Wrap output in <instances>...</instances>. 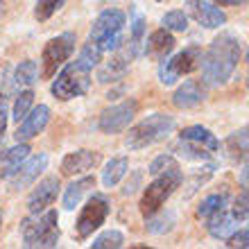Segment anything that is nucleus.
<instances>
[{
	"label": "nucleus",
	"instance_id": "1",
	"mask_svg": "<svg viewBox=\"0 0 249 249\" xmlns=\"http://www.w3.org/2000/svg\"><path fill=\"white\" fill-rule=\"evenodd\" d=\"M240 59V39L231 32H222L211 41L206 53H202V79L206 86H222L233 75Z\"/></svg>",
	"mask_w": 249,
	"mask_h": 249
},
{
	"label": "nucleus",
	"instance_id": "2",
	"mask_svg": "<svg viewBox=\"0 0 249 249\" xmlns=\"http://www.w3.org/2000/svg\"><path fill=\"white\" fill-rule=\"evenodd\" d=\"M23 247H57L61 238L59 231V213L46 209L43 213H32V217L23 220L20 224Z\"/></svg>",
	"mask_w": 249,
	"mask_h": 249
},
{
	"label": "nucleus",
	"instance_id": "3",
	"mask_svg": "<svg viewBox=\"0 0 249 249\" xmlns=\"http://www.w3.org/2000/svg\"><path fill=\"white\" fill-rule=\"evenodd\" d=\"M175 129V118L168 113H152L147 118H143L138 124L129 127L124 145L129 150H143L154 143H161L172 134Z\"/></svg>",
	"mask_w": 249,
	"mask_h": 249
},
{
	"label": "nucleus",
	"instance_id": "4",
	"mask_svg": "<svg viewBox=\"0 0 249 249\" xmlns=\"http://www.w3.org/2000/svg\"><path fill=\"white\" fill-rule=\"evenodd\" d=\"M181 181H184V175H181V170H179V165H175V168H170V170L157 175L154 181L147 184L145 190H143V197H141V204H138L141 215L150 217V215H154L157 211L163 209V204L168 202L172 193L181 186Z\"/></svg>",
	"mask_w": 249,
	"mask_h": 249
},
{
	"label": "nucleus",
	"instance_id": "5",
	"mask_svg": "<svg viewBox=\"0 0 249 249\" xmlns=\"http://www.w3.org/2000/svg\"><path fill=\"white\" fill-rule=\"evenodd\" d=\"M127 23V16L120 9H105L98 18L93 20L89 41L102 50V53H113L124 43L123 30Z\"/></svg>",
	"mask_w": 249,
	"mask_h": 249
},
{
	"label": "nucleus",
	"instance_id": "6",
	"mask_svg": "<svg viewBox=\"0 0 249 249\" xmlns=\"http://www.w3.org/2000/svg\"><path fill=\"white\" fill-rule=\"evenodd\" d=\"M89 86H91V71L75 59L57 72V79H53L50 91L59 102H68V100L82 98L89 91Z\"/></svg>",
	"mask_w": 249,
	"mask_h": 249
},
{
	"label": "nucleus",
	"instance_id": "7",
	"mask_svg": "<svg viewBox=\"0 0 249 249\" xmlns=\"http://www.w3.org/2000/svg\"><path fill=\"white\" fill-rule=\"evenodd\" d=\"M202 64V48L188 46L175 57H165L159 61V82L163 86H172L179 77L195 72Z\"/></svg>",
	"mask_w": 249,
	"mask_h": 249
},
{
	"label": "nucleus",
	"instance_id": "8",
	"mask_svg": "<svg viewBox=\"0 0 249 249\" xmlns=\"http://www.w3.org/2000/svg\"><path fill=\"white\" fill-rule=\"evenodd\" d=\"M75 43H77V36L72 32H64L48 41L46 46H43V53H41V77L43 79L54 77L57 68L64 66L72 57Z\"/></svg>",
	"mask_w": 249,
	"mask_h": 249
},
{
	"label": "nucleus",
	"instance_id": "9",
	"mask_svg": "<svg viewBox=\"0 0 249 249\" xmlns=\"http://www.w3.org/2000/svg\"><path fill=\"white\" fill-rule=\"evenodd\" d=\"M107 215H109V199H107V195L93 193L86 199V204L82 206V211H79V215H77L75 229H77L79 240H86L89 236H93V231H98L105 224Z\"/></svg>",
	"mask_w": 249,
	"mask_h": 249
},
{
	"label": "nucleus",
	"instance_id": "10",
	"mask_svg": "<svg viewBox=\"0 0 249 249\" xmlns=\"http://www.w3.org/2000/svg\"><path fill=\"white\" fill-rule=\"evenodd\" d=\"M136 111H138L136 100L134 98L123 100V102L109 107V109H105V111L100 113L98 129L102 131V134H120V131H124L131 124Z\"/></svg>",
	"mask_w": 249,
	"mask_h": 249
},
{
	"label": "nucleus",
	"instance_id": "11",
	"mask_svg": "<svg viewBox=\"0 0 249 249\" xmlns=\"http://www.w3.org/2000/svg\"><path fill=\"white\" fill-rule=\"evenodd\" d=\"M48 165V154H34L27 157L23 163L18 165V170L9 177V190L12 193H20V190L30 188V186L39 179V175L46 170Z\"/></svg>",
	"mask_w": 249,
	"mask_h": 249
},
{
	"label": "nucleus",
	"instance_id": "12",
	"mask_svg": "<svg viewBox=\"0 0 249 249\" xmlns=\"http://www.w3.org/2000/svg\"><path fill=\"white\" fill-rule=\"evenodd\" d=\"M186 9L206 30H215L227 23V14L215 2H209V0H186Z\"/></svg>",
	"mask_w": 249,
	"mask_h": 249
},
{
	"label": "nucleus",
	"instance_id": "13",
	"mask_svg": "<svg viewBox=\"0 0 249 249\" xmlns=\"http://www.w3.org/2000/svg\"><path fill=\"white\" fill-rule=\"evenodd\" d=\"M59 177H46L43 181H39V186H34V190L27 197L30 213H43L46 209H50L59 195Z\"/></svg>",
	"mask_w": 249,
	"mask_h": 249
},
{
	"label": "nucleus",
	"instance_id": "14",
	"mask_svg": "<svg viewBox=\"0 0 249 249\" xmlns=\"http://www.w3.org/2000/svg\"><path fill=\"white\" fill-rule=\"evenodd\" d=\"M100 152L95 150H77L71 152L61 159V175L64 177H75V175H84L89 170H95L100 165Z\"/></svg>",
	"mask_w": 249,
	"mask_h": 249
},
{
	"label": "nucleus",
	"instance_id": "15",
	"mask_svg": "<svg viewBox=\"0 0 249 249\" xmlns=\"http://www.w3.org/2000/svg\"><path fill=\"white\" fill-rule=\"evenodd\" d=\"M48 120H50V109L46 105H39V107H32L30 113H27L25 118L18 123V129L14 134V138L18 141V143H25L30 138L39 136L41 131L46 129Z\"/></svg>",
	"mask_w": 249,
	"mask_h": 249
},
{
	"label": "nucleus",
	"instance_id": "16",
	"mask_svg": "<svg viewBox=\"0 0 249 249\" xmlns=\"http://www.w3.org/2000/svg\"><path fill=\"white\" fill-rule=\"evenodd\" d=\"M206 95H209V89L204 84V79H186L172 95V105L177 109H195L206 100Z\"/></svg>",
	"mask_w": 249,
	"mask_h": 249
},
{
	"label": "nucleus",
	"instance_id": "17",
	"mask_svg": "<svg viewBox=\"0 0 249 249\" xmlns=\"http://www.w3.org/2000/svg\"><path fill=\"white\" fill-rule=\"evenodd\" d=\"M134 61V57L129 54V50L124 48V43L118 48V50H113V57L107 64L100 66L98 71V82L100 84H109V82H118L127 75L129 71V64Z\"/></svg>",
	"mask_w": 249,
	"mask_h": 249
},
{
	"label": "nucleus",
	"instance_id": "18",
	"mask_svg": "<svg viewBox=\"0 0 249 249\" xmlns=\"http://www.w3.org/2000/svg\"><path fill=\"white\" fill-rule=\"evenodd\" d=\"M222 147L229 161H233V163H247L249 161V124L243 127V129L233 131V134H229V136L224 138Z\"/></svg>",
	"mask_w": 249,
	"mask_h": 249
},
{
	"label": "nucleus",
	"instance_id": "19",
	"mask_svg": "<svg viewBox=\"0 0 249 249\" xmlns=\"http://www.w3.org/2000/svg\"><path fill=\"white\" fill-rule=\"evenodd\" d=\"M175 46H177V41H175V36L170 34V30L161 27V30H154V32L145 39L143 53L147 54V57H154V59L161 61L175 50Z\"/></svg>",
	"mask_w": 249,
	"mask_h": 249
},
{
	"label": "nucleus",
	"instance_id": "20",
	"mask_svg": "<svg viewBox=\"0 0 249 249\" xmlns=\"http://www.w3.org/2000/svg\"><path fill=\"white\" fill-rule=\"evenodd\" d=\"M30 157V145L25 143H18L9 147V150H2L0 152V181L2 179H9L14 172L18 170V165Z\"/></svg>",
	"mask_w": 249,
	"mask_h": 249
},
{
	"label": "nucleus",
	"instance_id": "21",
	"mask_svg": "<svg viewBox=\"0 0 249 249\" xmlns=\"http://www.w3.org/2000/svg\"><path fill=\"white\" fill-rule=\"evenodd\" d=\"M236 229H238V220L231 215V213H227L224 209L217 211V213H213V215H209L206 231H209L215 240H227Z\"/></svg>",
	"mask_w": 249,
	"mask_h": 249
},
{
	"label": "nucleus",
	"instance_id": "22",
	"mask_svg": "<svg viewBox=\"0 0 249 249\" xmlns=\"http://www.w3.org/2000/svg\"><path fill=\"white\" fill-rule=\"evenodd\" d=\"M93 188H95V177H82V179H77V181L68 184L64 190V209L72 211L82 202V197H84L86 193H91Z\"/></svg>",
	"mask_w": 249,
	"mask_h": 249
},
{
	"label": "nucleus",
	"instance_id": "23",
	"mask_svg": "<svg viewBox=\"0 0 249 249\" xmlns=\"http://www.w3.org/2000/svg\"><path fill=\"white\" fill-rule=\"evenodd\" d=\"M179 138H184V141H193V143H199V145H204V147H206V150H211V152H215L217 147H220L217 136L211 129L202 127V124L184 127V129L179 131Z\"/></svg>",
	"mask_w": 249,
	"mask_h": 249
},
{
	"label": "nucleus",
	"instance_id": "24",
	"mask_svg": "<svg viewBox=\"0 0 249 249\" xmlns=\"http://www.w3.org/2000/svg\"><path fill=\"white\" fill-rule=\"evenodd\" d=\"M175 224H177V215H175V211H157L154 215L145 217V229L147 233L152 236H163L168 231L175 229Z\"/></svg>",
	"mask_w": 249,
	"mask_h": 249
},
{
	"label": "nucleus",
	"instance_id": "25",
	"mask_svg": "<svg viewBox=\"0 0 249 249\" xmlns=\"http://www.w3.org/2000/svg\"><path fill=\"white\" fill-rule=\"evenodd\" d=\"M127 170H129V161L124 157L111 159V161L105 165V170H102V184H105V188L118 186L120 181H123V177L127 175Z\"/></svg>",
	"mask_w": 249,
	"mask_h": 249
},
{
	"label": "nucleus",
	"instance_id": "26",
	"mask_svg": "<svg viewBox=\"0 0 249 249\" xmlns=\"http://www.w3.org/2000/svg\"><path fill=\"white\" fill-rule=\"evenodd\" d=\"M36 77H39V66L32 59L20 61V64L16 66V71H14V84L18 86V89L32 86L34 82H36Z\"/></svg>",
	"mask_w": 249,
	"mask_h": 249
},
{
	"label": "nucleus",
	"instance_id": "27",
	"mask_svg": "<svg viewBox=\"0 0 249 249\" xmlns=\"http://www.w3.org/2000/svg\"><path fill=\"white\" fill-rule=\"evenodd\" d=\"M175 152H179V157H184L186 161H211V150L193 141H184V138H179Z\"/></svg>",
	"mask_w": 249,
	"mask_h": 249
},
{
	"label": "nucleus",
	"instance_id": "28",
	"mask_svg": "<svg viewBox=\"0 0 249 249\" xmlns=\"http://www.w3.org/2000/svg\"><path fill=\"white\" fill-rule=\"evenodd\" d=\"M227 204H229V195H227V193L209 195V197H204L202 202H199V206H197V215L209 217V215H213V213H217V211L227 209Z\"/></svg>",
	"mask_w": 249,
	"mask_h": 249
},
{
	"label": "nucleus",
	"instance_id": "29",
	"mask_svg": "<svg viewBox=\"0 0 249 249\" xmlns=\"http://www.w3.org/2000/svg\"><path fill=\"white\" fill-rule=\"evenodd\" d=\"M120 247H124V236L118 229L105 231L91 243V249H120Z\"/></svg>",
	"mask_w": 249,
	"mask_h": 249
},
{
	"label": "nucleus",
	"instance_id": "30",
	"mask_svg": "<svg viewBox=\"0 0 249 249\" xmlns=\"http://www.w3.org/2000/svg\"><path fill=\"white\" fill-rule=\"evenodd\" d=\"M77 61L82 66H86L89 71H93V68H98L100 66V61H102V50H100L95 43H84L82 46V50H79V54H77Z\"/></svg>",
	"mask_w": 249,
	"mask_h": 249
},
{
	"label": "nucleus",
	"instance_id": "31",
	"mask_svg": "<svg viewBox=\"0 0 249 249\" xmlns=\"http://www.w3.org/2000/svg\"><path fill=\"white\" fill-rule=\"evenodd\" d=\"M32 105H34V91H30V89L20 91V93H18V98H16V102H14L12 118L16 120V123H20V120H23V118L27 116V113H30Z\"/></svg>",
	"mask_w": 249,
	"mask_h": 249
},
{
	"label": "nucleus",
	"instance_id": "32",
	"mask_svg": "<svg viewBox=\"0 0 249 249\" xmlns=\"http://www.w3.org/2000/svg\"><path fill=\"white\" fill-rule=\"evenodd\" d=\"M161 25L165 30H170V32H186L188 30V16L184 12H179V9H172V12L163 14Z\"/></svg>",
	"mask_w": 249,
	"mask_h": 249
},
{
	"label": "nucleus",
	"instance_id": "33",
	"mask_svg": "<svg viewBox=\"0 0 249 249\" xmlns=\"http://www.w3.org/2000/svg\"><path fill=\"white\" fill-rule=\"evenodd\" d=\"M175 165H179L177 163V159H175V154H159L154 161L150 163V168H147V172H150L152 177H157V175H161V172H165V170H170V168H175Z\"/></svg>",
	"mask_w": 249,
	"mask_h": 249
},
{
	"label": "nucleus",
	"instance_id": "34",
	"mask_svg": "<svg viewBox=\"0 0 249 249\" xmlns=\"http://www.w3.org/2000/svg\"><path fill=\"white\" fill-rule=\"evenodd\" d=\"M231 215L236 217L238 222H243V220H249V190L245 188V193L233 199V206H231Z\"/></svg>",
	"mask_w": 249,
	"mask_h": 249
},
{
	"label": "nucleus",
	"instance_id": "35",
	"mask_svg": "<svg viewBox=\"0 0 249 249\" xmlns=\"http://www.w3.org/2000/svg\"><path fill=\"white\" fill-rule=\"evenodd\" d=\"M64 0H39L36 7H34V16L36 20H48L57 9H61Z\"/></svg>",
	"mask_w": 249,
	"mask_h": 249
},
{
	"label": "nucleus",
	"instance_id": "36",
	"mask_svg": "<svg viewBox=\"0 0 249 249\" xmlns=\"http://www.w3.org/2000/svg\"><path fill=\"white\" fill-rule=\"evenodd\" d=\"M227 247H231V249L249 247V224L247 227H243V229H236L229 238H227Z\"/></svg>",
	"mask_w": 249,
	"mask_h": 249
},
{
	"label": "nucleus",
	"instance_id": "37",
	"mask_svg": "<svg viewBox=\"0 0 249 249\" xmlns=\"http://www.w3.org/2000/svg\"><path fill=\"white\" fill-rule=\"evenodd\" d=\"M213 170H215V165L204 168V172H195V175H193V179H190V184H188V195H186V197H190L193 193H197V190L202 188V186L209 181L211 175H213Z\"/></svg>",
	"mask_w": 249,
	"mask_h": 249
},
{
	"label": "nucleus",
	"instance_id": "38",
	"mask_svg": "<svg viewBox=\"0 0 249 249\" xmlns=\"http://www.w3.org/2000/svg\"><path fill=\"white\" fill-rule=\"evenodd\" d=\"M7 98L0 93V141H5V129H7Z\"/></svg>",
	"mask_w": 249,
	"mask_h": 249
},
{
	"label": "nucleus",
	"instance_id": "39",
	"mask_svg": "<svg viewBox=\"0 0 249 249\" xmlns=\"http://www.w3.org/2000/svg\"><path fill=\"white\" fill-rule=\"evenodd\" d=\"M141 179H143V175L141 172H134V181H127L123 188V195H131V193H136V186L141 184Z\"/></svg>",
	"mask_w": 249,
	"mask_h": 249
},
{
	"label": "nucleus",
	"instance_id": "40",
	"mask_svg": "<svg viewBox=\"0 0 249 249\" xmlns=\"http://www.w3.org/2000/svg\"><path fill=\"white\" fill-rule=\"evenodd\" d=\"M217 7H240V5H247L249 0H213Z\"/></svg>",
	"mask_w": 249,
	"mask_h": 249
},
{
	"label": "nucleus",
	"instance_id": "41",
	"mask_svg": "<svg viewBox=\"0 0 249 249\" xmlns=\"http://www.w3.org/2000/svg\"><path fill=\"white\" fill-rule=\"evenodd\" d=\"M240 186L249 190V163L245 165L243 170H240Z\"/></svg>",
	"mask_w": 249,
	"mask_h": 249
},
{
	"label": "nucleus",
	"instance_id": "42",
	"mask_svg": "<svg viewBox=\"0 0 249 249\" xmlns=\"http://www.w3.org/2000/svg\"><path fill=\"white\" fill-rule=\"evenodd\" d=\"M245 61H247V66H249V50H247V57H245Z\"/></svg>",
	"mask_w": 249,
	"mask_h": 249
},
{
	"label": "nucleus",
	"instance_id": "43",
	"mask_svg": "<svg viewBox=\"0 0 249 249\" xmlns=\"http://www.w3.org/2000/svg\"><path fill=\"white\" fill-rule=\"evenodd\" d=\"M0 224H2V213H0Z\"/></svg>",
	"mask_w": 249,
	"mask_h": 249
},
{
	"label": "nucleus",
	"instance_id": "44",
	"mask_svg": "<svg viewBox=\"0 0 249 249\" xmlns=\"http://www.w3.org/2000/svg\"><path fill=\"white\" fill-rule=\"evenodd\" d=\"M159 2H163V0H159Z\"/></svg>",
	"mask_w": 249,
	"mask_h": 249
},
{
	"label": "nucleus",
	"instance_id": "45",
	"mask_svg": "<svg viewBox=\"0 0 249 249\" xmlns=\"http://www.w3.org/2000/svg\"><path fill=\"white\" fill-rule=\"evenodd\" d=\"M0 2H2V0H0Z\"/></svg>",
	"mask_w": 249,
	"mask_h": 249
}]
</instances>
